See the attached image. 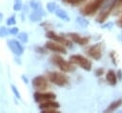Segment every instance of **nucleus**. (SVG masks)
Instances as JSON below:
<instances>
[{"label":"nucleus","instance_id":"a878e982","mask_svg":"<svg viewBox=\"0 0 122 113\" xmlns=\"http://www.w3.org/2000/svg\"><path fill=\"white\" fill-rule=\"evenodd\" d=\"M103 68H98V69H96L95 70V75L96 76H99V75H102V73H103Z\"/></svg>","mask_w":122,"mask_h":113},{"label":"nucleus","instance_id":"7ed1b4c3","mask_svg":"<svg viewBox=\"0 0 122 113\" xmlns=\"http://www.w3.org/2000/svg\"><path fill=\"white\" fill-rule=\"evenodd\" d=\"M70 61L72 64L79 66L81 68H83V69H85L87 71H90L92 69V62L89 59H87L86 57H84V56H82L80 54H73V55H71L70 57Z\"/></svg>","mask_w":122,"mask_h":113},{"label":"nucleus","instance_id":"f03ea898","mask_svg":"<svg viewBox=\"0 0 122 113\" xmlns=\"http://www.w3.org/2000/svg\"><path fill=\"white\" fill-rule=\"evenodd\" d=\"M51 62H52L55 66H57L63 72H72V71L75 70V66L72 65V63H71V61L68 62V61H66L63 57H61V56H59V55H54V56H52V57L51 58Z\"/></svg>","mask_w":122,"mask_h":113},{"label":"nucleus","instance_id":"a211bd4d","mask_svg":"<svg viewBox=\"0 0 122 113\" xmlns=\"http://www.w3.org/2000/svg\"><path fill=\"white\" fill-rule=\"evenodd\" d=\"M18 39L22 42V43H27L28 42V40H29V36H28V34L26 33V32H19L18 33Z\"/></svg>","mask_w":122,"mask_h":113},{"label":"nucleus","instance_id":"cd10ccee","mask_svg":"<svg viewBox=\"0 0 122 113\" xmlns=\"http://www.w3.org/2000/svg\"><path fill=\"white\" fill-rule=\"evenodd\" d=\"M22 79H23V81H25V83H26V84H28V83H29V80L27 79V77H26L25 75H22Z\"/></svg>","mask_w":122,"mask_h":113},{"label":"nucleus","instance_id":"dca6fc26","mask_svg":"<svg viewBox=\"0 0 122 113\" xmlns=\"http://www.w3.org/2000/svg\"><path fill=\"white\" fill-rule=\"evenodd\" d=\"M121 104H122V100H121V99L116 100V101L112 102V103L109 105V107L107 108V110H106V111H113V110H115L116 108H118Z\"/></svg>","mask_w":122,"mask_h":113},{"label":"nucleus","instance_id":"1a4fd4ad","mask_svg":"<svg viewBox=\"0 0 122 113\" xmlns=\"http://www.w3.org/2000/svg\"><path fill=\"white\" fill-rule=\"evenodd\" d=\"M7 43H8V46L10 48V50L12 51L13 54H15L16 56H21L23 54L24 47H22V45L18 41H16L15 39H10Z\"/></svg>","mask_w":122,"mask_h":113},{"label":"nucleus","instance_id":"5701e85b","mask_svg":"<svg viewBox=\"0 0 122 113\" xmlns=\"http://www.w3.org/2000/svg\"><path fill=\"white\" fill-rule=\"evenodd\" d=\"M8 33L10 32L6 27H0V37H5L8 35Z\"/></svg>","mask_w":122,"mask_h":113},{"label":"nucleus","instance_id":"39448f33","mask_svg":"<svg viewBox=\"0 0 122 113\" xmlns=\"http://www.w3.org/2000/svg\"><path fill=\"white\" fill-rule=\"evenodd\" d=\"M31 85L37 91H44L49 87V79H47L43 75H39L32 79Z\"/></svg>","mask_w":122,"mask_h":113},{"label":"nucleus","instance_id":"6e6552de","mask_svg":"<svg viewBox=\"0 0 122 113\" xmlns=\"http://www.w3.org/2000/svg\"><path fill=\"white\" fill-rule=\"evenodd\" d=\"M46 36H47L49 39H51V40H52V41H55V42H57V43H59V44H62V45L67 46V47H71V43L67 38H65V37H63V36H61V35H58V34H56V33L53 32V31H48V32L46 33Z\"/></svg>","mask_w":122,"mask_h":113},{"label":"nucleus","instance_id":"412c9836","mask_svg":"<svg viewBox=\"0 0 122 113\" xmlns=\"http://www.w3.org/2000/svg\"><path fill=\"white\" fill-rule=\"evenodd\" d=\"M10 87H11V90H12V92H13L14 96H15L17 99H21V95H20V93H19L18 89L16 88V86H15L14 85H10Z\"/></svg>","mask_w":122,"mask_h":113},{"label":"nucleus","instance_id":"20e7f679","mask_svg":"<svg viewBox=\"0 0 122 113\" xmlns=\"http://www.w3.org/2000/svg\"><path fill=\"white\" fill-rule=\"evenodd\" d=\"M104 1L105 0H91L81 9V13L84 15H92L95 13L100 9Z\"/></svg>","mask_w":122,"mask_h":113},{"label":"nucleus","instance_id":"bb28decb","mask_svg":"<svg viewBox=\"0 0 122 113\" xmlns=\"http://www.w3.org/2000/svg\"><path fill=\"white\" fill-rule=\"evenodd\" d=\"M117 26H119L120 28H122V16L118 19V21H117Z\"/></svg>","mask_w":122,"mask_h":113},{"label":"nucleus","instance_id":"423d86ee","mask_svg":"<svg viewBox=\"0 0 122 113\" xmlns=\"http://www.w3.org/2000/svg\"><path fill=\"white\" fill-rule=\"evenodd\" d=\"M87 54L94 60H99L102 57V45L100 43H97L91 46L87 49Z\"/></svg>","mask_w":122,"mask_h":113},{"label":"nucleus","instance_id":"2eb2a0df","mask_svg":"<svg viewBox=\"0 0 122 113\" xmlns=\"http://www.w3.org/2000/svg\"><path fill=\"white\" fill-rule=\"evenodd\" d=\"M55 14H56L57 17L61 18L62 20L69 21V19H70L69 16H68V14H67V12H66L64 9H57L55 10Z\"/></svg>","mask_w":122,"mask_h":113},{"label":"nucleus","instance_id":"c85d7f7f","mask_svg":"<svg viewBox=\"0 0 122 113\" xmlns=\"http://www.w3.org/2000/svg\"><path fill=\"white\" fill-rule=\"evenodd\" d=\"M2 19H3V13H1V12H0V22L2 21Z\"/></svg>","mask_w":122,"mask_h":113},{"label":"nucleus","instance_id":"393cba45","mask_svg":"<svg viewBox=\"0 0 122 113\" xmlns=\"http://www.w3.org/2000/svg\"><path fill=\"white\" fill-rule=\"evenodd\" d=\"M9 32H10V34H12V35H16V34H18V33H19V29H18V28L14 27V28H10Z\"/></svg>","mask_w":122,"mask_h":113},{"label":"nucleus","instance_id":"b1692460","mask_svg":"<svg viewBox=\"0 0 122 113\" xmlns=\"http://www.w3.org/2000/svg\"><path fill=\"white\" fill-rule=\"evenodd\" d=\"M63 1L68 3V4H71V5H77L81 2H83L84 0H63Z\"/></svg>","mask_w":122,"mask_h":113},{"label":"nucleus","instance_id":"0eeeda50","mask_svg":"<svg viewBox=\"0 0 122 113\" xmlns=\"http://www.w3.org/2000/svg\"><path fill=\"white\" fill-rule=\"evenodd\" d=\"M55 94L52 92H41V91H37L33 94V98L34 101L36 103H43L46 101H50V100H54L55 99Z\"/></svg>","mask_w":122,"mask_h":113},{"label":"nucleus","instance_id":"ddd939ff","mask_svg":"<svg viewBox=\"0 0 122 113\" xmlns=\"http://www.w3.org/2000/svg\"><path fill=\"white\" fill-rule=\"evenodd\" d=\"M106 80L111 85H116V74L113 70H109L106 74Z\"/></svg>","mask_w":122,"mask_h":113},{"label":"nucleus","instance_id":"4be33fe9","mask_svg":"<svg viewBox=\"0 0 122 113\" xmlns=\"http://www.w3.org/2000/svg\"><path fill=\"white\" fill-rule=\"evenodd\" d=\"M47 9H48V10H49L50 12H52V11H54L55 9H56V4L53 3V2H50V3H48V5H47Z\"/></svg>","mask_w":122,"mask_h":113},{"label":"nucleus","instance_id":"aec40b11","mask_svg":"<svg viewBox=\"0 0 122 113\" xmlns=\"http://www.w3.org/2000/svg\"><path fill=\"white\" fill-rule=\"evenodd\" d=\"M6 23H7V25H8V26H12V25H15V23H16L15 16H14V15H12V16L9 17V18L7 19V21H6Z\"/></svg>","mask_w":122,"mask_h":113},{"label":"nucleus","instance_id":"f8f14e48","mask_svg":"<svg viewBox=\"0 0 122 113\" xmlns=\"http://www.w3.org/2000/svg\"><path fill=\"white\" fill-rule=\"evenodd\" d=\"M60 106V104L57 102H52L51 100L50 101H46L43 103H40L39 104V108L41 109V111H45L48 109H53V108H58Z\"/></svg>","mask_w":122,"mask_h":113},{"label":"nucleus","instance_id":"f3484780","mask_svg":"<svg viewBox=\"0 0 122 113\" xmlns=\"http://www.w3.org/2000/svg\"><path fill=\"white\" fill-rule=\"evenodd\" d=\"M30 8H31L33 10H34V9H42L40 3H39L38 1H36V0H30Z\"/></svg>","mask_w":122,"mask_h":113},{"label":"nucleus","instance_id":"6ab92c4d","mask_svg":"<svg viewBox=\"0 0 122 113\" xmlns=\"http://www.w3.org/2000/svg\"><path fill=\"white\" fill-rule=\"evenodd\" d=\"M22 6H23V4H22V1H21V0H14L13 9H14L15 11H19V10H21Z\"/></svg>","mask_w":122,"mask_h":113},{"label":"nucleus","instance_id":"9b49d317","mask_svg":"<svg viewBox=\"0 0 122 113\" xmlns=\"http://www.w3.org/2000/svg\"><path fill=\"white\" fill-rule=\"evenodd\" d=\"M69 36L70 38L76 44L80 45V46H84V45H87L89 43V38L88 37H84V36H81L80 34L78 33H75V32H71L69 33Z\"/></svg>","mask_w":122,"mask_h":113},{"label":"nucleus","instance_id":"9d476101","mask_svg":"<svg viewBox=\"0 0 122 113\" xmlns=\"http://www.w3.org/2000/svg\"><path fill=\"white\" fill-rule=\"evenodd\" d=\"M45 47L47 49H50L51 51H54V52H59V53H63V54H66L67 53V50L65 48V47L63 45H60L59 43L55 42V41H49L45 44Z\"/></svg>","mask_w":122,"mask_h":113},{"label":"nucleus","instance_id":"f257e3e1","mask_svg":"<svg viewBox=\"0 0 122 113\" xmlns=\"http://www.w3.org/2000/svg\"><path fill=\"white\" fill-rule=\"evenodd\" d=\"M48 79L51 83L58 85V86H66L70 81L69 77L62 73V72H57V71H51L48 73Z\"/></svg>","mask_w":122,"mask_h":113},{"label":"nucleus","instance_id":"4468645a","mask_svg":"<svg viewBox=\"0 0 122 113\" xmlns=\"http://www.w3.org/2000/svg\"><path fill=\"white\" fill-rule=\"evenodd\" d=\"M43 15H44V11H43L42 9H34V10L30 13V19L31 21H33V22H36V21L40 20Z\"/></svg>","mask_w":122,"mask_h":113}]
</instances>
